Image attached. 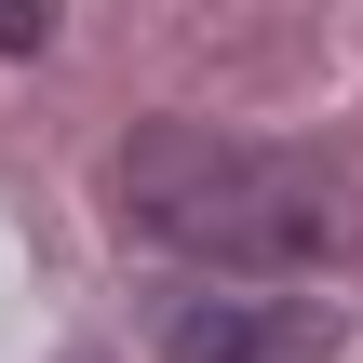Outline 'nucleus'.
<instances>
[{
	"label": "nucleus",
	"instance_id": "obj_1",
	"mask_svg": "<svg viewBox=\"0 0 363 363\" xmlns=\"http://www.w3.org/2000/svg\"><path fill=\"white\" fill-rule=\"evenodd\" d=\"M121 216L189 269H323L350 242V189L310 148H242L189 121L121 135Z\"/></svg>",
	"mask_w": 363,
	"mask_h": 363
},
{
	"label": "nucleus",
	"instance_id": "obj_2",
	"mask_svg": "<svg viewBox=\"0 0 363 363\" xmlns=\"http://www.w3.org/2000/svg\"><path fill=\"white\" fill-rule=\"evenodd\" d=\"M337 350V310L323 296H162V363H323Z\"/></svg>",
	"mask_w": 363,
	"mask_h": 363
},
{
	"label": "nucleus",
	"instance_id": "obj_3",
	"mask_svg": "<svg viewBox=\"0 0 363 363\" xmlns=\"http://www.w3.org/2000/svg\"><path fill=\"white\" fill-rule=\"evenodd\" d=\"M40 40H54V13L40 0H0V54H40Z\"/></svg>",
	"mask_w": 363,
	"mask_h": 363
}]
</instances>
